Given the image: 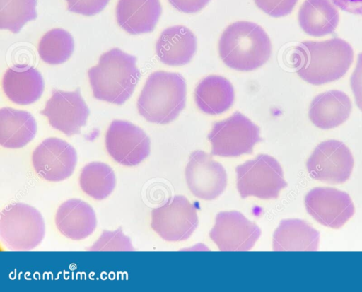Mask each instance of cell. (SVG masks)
<instances>
[{"label": "cell", "instance_id": "24", "mask_svg": "<svg viewBox=\"0 0 362 292\" xmlns=\"http://www.w3.org/2000/svg\"><path fill=\"white\" fill-rule=\"evenodd\" d=\"M320 233L300 219L283 220L274 233V251H316Z\"/></svg>", "mask_w": 362, "mask_h": 292}, {"label": "cell", "instance_id": "32", "mask_svg": "<svg viewBox=\"0 0 362 292\" xmlns=\"http://www.w3.org/2000/svg\"><path fill=\"white\" fill-rule=\"evenodd\" d=\"M210 0H168L170 4L179 11L194 13L202 9Z\"/></svg>", "mask_w": 362, "mask_h": 292}, {"label": "cell", "instance_id": "8", "mask_svg": "<svg viewBox=\"0 0 362 292\" xmlns=\"http://www.w3.org/2000/svg\"><path fill=\"white\" fill-rule=\"evenodd\" d=\"M354 164L349 148L341 141L331 139L317 146L306 165L312 178L329 184H341L350 177Z\"/></svg>", "mask_w": 362, "mask_h": 292}, {"label": "cell", "instance_id": "7", "mask_svg": "<svg viewBox=\"0 0 362 292\" xmlns=\"http://www.w3.org/2000/svg\"><path fill=\"white\" fill-rule=\"evenodd\" d=\"M208 139L211 153L223 157L250 153L253 146L262 141L259 127L239 112L215 122Z\"/></svg>", "mask_w": 362, "mask_h": 292}, {"label": "cell", "instance_id": "28", "mask_svg": "<svg viewBox=\"0 0 362 292\" xmlns=\"http://www.w3.org/2000/svg\"><path fill=\"white\" fill-rule=\"evenodd\" d=\"M90 250H134L131 240L120 230L104 231Z\"/></svg>", "mask_w": 362, "mask_h": 292}, {"label": "cell", "instance_id": "6", "mask_svg": "<svg viewBox=\"0 0 362 292\" xmlns=\"http://www.w3.org/2000/svg\"><path fill=\"white\" fill-rule=\"evenodd\" d=\"M237 187L243 199L254 196L262 199H276L287 186L283 171L273 157L259 155L236 168Z\"/></svg>", "mask_w": 362, "mask_h": 292}, {"label": "cell", "instance_id": "16", "mask_svg": "<svg viewBox=\"0 0 362 292\" xmlns=\"http://www.w3.org/2000/svg\"><path fill=\"white\" fill-rule=\"evenodd\" d=\"M6 96L18 105H29L37 100L44 90L41 74L28 65H14L8 68L2 78Z\"/></svg>", "mask_w": 362, "mask_h": 292}, {"label": "cell", "instance_id": "23", "mask_svg": "<svg viewBox=\"0 0 362 292\" xmlns=\"http://www.w3.org/2000/svg\"><path fill=\"white\" fill-rule=\"evenodd\" d=\"M234 98V89L230 82L217 75L204 78L194 92V100L199 109L211 115H219L228 110L233 103Z\"/></svg>", "mask_w": 362, "mask_h": 292}, {"label": "cell", "instance_id": "20", "mask_svg": "<svg viewBox=\"0 0 362 292\" xmlns=\"http://www.w3.org/2000/svg\"><path fill=\"white\" fill-rule=\"evenodd\" d=\"M197 49V38L183 25L169 27L160 33L156 44V53L159 60L170 66L187 64Z\"/></svg>", "mask_w": 362, "mask_h": 292}, {"label": "cell", "instance_id": "9", "mask_svg": "<svg viewBox=\"0 0 362 292\" xmlns=\"http://www.w3.org/2000/svg\"><path fill=\"white\" fill-rule=\"evenodd\" d=\"M151 225L165 240H185L198 226L197 211L185 197L175 196L152 211Z\"/></svg>", "mask_w": 362, "mask_h": 292}, {"label": "cell", "instance_id": "21", "mask_svg": "<svg viewBox=\"0 0 362 292\" xmlns=\"http://www.w3.org/2000/svg\"><path fill=\"white\" fill-rule=\"evenodd\" d=\"M298 19L307 35L322 37L334 32L339 14L331 0H305L299 8Z\"/></svg>", "mask_w": 362, "mask_h": 292}, {"label": "cell", "instance_id": "30", "mask_svg": "<svg viewBox=\"0 0 362 292\" xmlns=\"http://www.w3.org/2000/svg\"><path fill=\"white\" fill-rule=\"evenodd\" d=\"M110 0H66L69 11L84 16H93L100 12Z\"/></svg>", "mask_w": 362, "mask_h": 292}, {"label": "cell", "instance_id": "31", "mask_svg": "<svg viewBox=\"0 0 362 292\" xmlns=\"http://www.w3.org/2000/svg\"><path fill=\"white\" fill-rule=\"evenodd\" d=\"M350 85L356 104L362 112V52L358 55L356 67L350 78Z\"/></svg>", "mask_w": 362, "mask_h": 292}, {"label": "cell", "instance_id": "29", "mask_svg": "<svg viewBox=\"0 0 362 292\" xmlns=\"http://www.w3.org/2000/svg\"><path fill=\"white\" fill-rule=\"evenodd\" d=\"M257 6L267 14L282 17L291 13L298 0H254Z\"/></svg>", "mask_w": 362, "mask_h": 292}, {"label": "cell", "instance_id": "14", "mask_svg": "<svg viewBox=\"0 0 362 292\" xmlns=\"http://www.w3.org/2000/svg\"><path fill=\"white\" fill-rule=\"evenodd\" d=\"M185 177L192 193L204 200L217 198L227 185L223 167L202 151H195L190 155Z\"/></svg>", "mask_w": 362, "mask_h": 292}, {"label": "cell", "instance_id": "12", "mask_svg": "<svg viewBox=\"0 0 362 292\" xmlns=\"http://www.w3.org/2000/svg\"><path fill=\"white\" fill-rule=\"evenodd\" d=\"M40 113L47 117L53 128L71 136L79 134L81 128L86 124L89 109L79 88L74 91L53 90Z\"/></svg>", "mask_w": 362, "mask_h": 292}, {"label": "cell", "instance_id": "10", "mask_svg": "<svg viewBox=\"0 0 362 292\" xmlns=\"http://www.w3.org/2000/svg\"><path fill=\"white\" fill-rule=\"evenodd\" d=\"M109 155L125 166L139 164L150 153V139L139 127L124 120L111 122L105 134Z\"/></svg>", "mask_w": 362, "mask_h": 292}, {"label": "cell", "instance_id": "2", "mask_svg": "<svg viewBox=\"0 0 362 292\" xmlns=\"http://www.w3.org/2000/svg\"><path fill=\"white\" fill-rule=\"evenodd\" d=\"M88 76L95 98L122 105L132 96L141 73L134 56L113 48L100 57Z\"/></svg>", "mask_w": 362, "mask_h": 292}, {"label": "cell", "instance_id": "17", "mask_svg": "<svg viewBox=\"0 0 362 292\" xmlns=\"http://www.w3.org/2000/svg\"><path fill=\"white\" fill-rule=\"evenodd\" d=\"M55 223L59 232L74 240H83L96 228V216L93 208L78 199H71L58 208Z\"/></svg>", "mask_w": 362, "mask_h": 292}, {"label": "cell", "instance_id": "27", "mask_svg": "<svg viewBox=\"0 0 362 292\" xmlns=\"http://www.w3.org/2000/svg\"><path fill=\"white\" fill-rule=\"evenodd\" d=\"M37 0H0V28L18 33L37 18Z\"/></svg>", "mask_w": 362, "mask_h": 292}, {"label": "cell", "instance_id": "13", "mask_svg": "<svg viewBox=\"0 0 362 292\" xmlns=\"http://www.w3.org/2000/svg\"><path fill=\"white\" fill-rule=\"evenodd\" d=\"M308 213L319 223L331 228H340L354 215L355 209L350 196L328 187H316L305 198Z\"/></svg>", "mask_w": 362, "mask_h": 292}, {"label": "cell", "instance_id": "15", "mask_svg": "<svg viewBox=\"0 0 362 292\" xmlns=\"http://www.w3.org/2000/svg\"><path fill=\"white\" fill-rule=\"evenodd\" d=\"M260 235L257 225L235 211L219 213L209 233L221 251L250 250Z\"/></svg>", "mask_w": 362, "mask_h": 292}, {"label": "cell", "instance_id": "22", "mask_svg": "<svg viewBox=\"0 0 362 292\" xmlns=\"http://www.w3.org/2000/svg\"><path fill=\"white\" fill-rule=\"evenodd\" d=\"M36 132V121L30 112L7 107L0 110L1 146L22 148L34 139Z\"/></svg>", "mask_w": 362, "mask_h": 292}, {"label": "cell", "instance_id": "4", "mask_svg": "<svg viewBox=\"0 0 362 292\" xmlns=\"http://www.w3.org/2000/svg\"><path fill=\"white\" fill-rule=\"evenodd\" d=\"M186 103V83L177 73H152L137 100V110L148 122L165 124L175 119Z\"/></svg>", "mask_w": 362, "mask_h": 292}, {"label": "cell", "instance_id": "26", "mask_svg": "<svg viewBox=\"0 0 362 292\" xmlns=\"http://www.w3.org/2000/svg\"><path fill=\"white\" fill-rule=\"evenodd\" d=\"M74 48V42L71 34L64 29L54 28L42 37L37 51L43 62L55 65L67 61Z\"/></svg>", "mask_w": 362, "mask_h": 292}, {"label": "cell", "instance_id": "11", "mask_svg": "<svg viewBox=\"0 0 362 292\" xmlns=\"http://www.w3.org/2000/svg\"><path fill=\"white\" fill-rule=\"evenodd\" d=\"M76 163L75 148L66 141L55 137L42 141L32 155L36 173L50 182H60L70 177Z\"/></svg>", "mask_w": 362, "mask_h": 292}, {"label": "cell", "instance_id": "3", "mask_svg": "<svg viewBox=\"0 0 362 292\" xmlns=\"http://www.w3.org/2000/svg\"><path fill=\"white\" fill-rule=\"evenodd\" d=\"M218 52L226 66L235 70L249 71L268 61L272 53V44L260 25L249 21H237L223 32L218 42Z\"/></svg>", "mask_w": 362, "mask_h": 292}, {"label": "cell", "instance_id": "5", "mask_svg": "<svg viewBox=\"0 0 362 292\" xmlns=\"http://www.w3.org/2000/svg\"><path fill=\"white\" fill-rule=\"evenodd\" d=\"M45 234L41 214L23 203H13L4 207L0 215V237L11 250H31L38 246Z\"/></svg>", "mask_w": 362, "mask_h": 292}, {"label": "cell", "instance_id": "19", "mask_svg": "<svg viewBox=\"0 0 362 292\" xmlns=\"http://www.w3.org/2000/svg\"><path fill=\"white\" fill-rule=\"evenodd\" d=\"M351 108V101L345 93L330 90L317 95L313 99L309 107L308 117L317 127L329 129L346 121Z\"/></svg>", "mask_w": 362, "mask_h": 292}, {"label": "cell", "instance_id": "25", "mask_svg": "<svg viewBox=\"0 0 362 292\" xmlns=\"http://www.w3.org/2000/svg\"><path fill=\"white\" fill-rule=\"evenodd\" d=\"M79 183L84 193L95 200H102L114 190L116 178L113 170L108 165L92 162L81 170Z\"/></svg>", "mask_w": 362, "mask_h": 292}, {"label": "cell", "instance_id": "33", "mask_svg": "<svg viewBox=\"0 0 362 292\" xmlns=\"http://www.w3.org/2000/svg\"><path fill=\"white\" fill-rule=\"evenodd\" d=\"M334 4L346 12L362 16V0H331Z\"/></svg>", "mask_w": 362, "mask_h": 292}, {"label": "cell", "instance_id": "18", "mask_svg": "<svg viewBox=\"0 0 362 292\" xmlns=\"http://www.w3.org/2000/svg\"><path fill=\"white\" fill-rule=\"evenodd\" d=\"M161 11L160 0H118L116 18L126 32L139 35L153 30Z\"/></svg>", "mask_w": 362, "mask_h": 292}, {"label": "cell", "instance_id": "1", "mask_svg": "<svg viewBox=\"0 0 362 292\" xmlns=\"http://www.w3.org/2000/svg\"><path fill=\"white\" fill-rule=\"evenodd\" d=\"M292 60L299 77L319 86L344 76L354 61V51L350 44L339 37L303 41L294 49Z\"/></svg>", "mask_w": 362, "mask_h": 292}]
</instances>
